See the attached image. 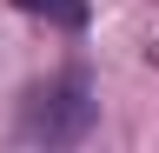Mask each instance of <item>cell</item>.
<instances>
[{
    "instance_id": "cell-2",
    "label": "cell",
    "mask_w": 159,
    "mask_h": 153,
    "mask_svg": "<svg viewBox=\"0 0 159 153\" xmlns=\"http://www.w3.org/2000/svg\"><path fill=\"white\" fill-rule=\"evenodd\" d=\"M20 13H33V20H53V27H86V0H13Z\"/></svg>"
},
{
    "instance_id": "cell-1",
    "label": "cell",
    "mask_w": 159,
    "mask_h": 153,
    "mask_svg": "<svg viewBox=\"0 0 159 153\" xmlns=\"http://www.w3.org/2000/svg\"><path fill=\"white\" fill-rule=\"evenodd\" d=\"M93 87H86V73H60V80L47 87H33L27 100H20V140H33V146H73V140H86L93 133Z\"/></svg>"
}]
</instances>
